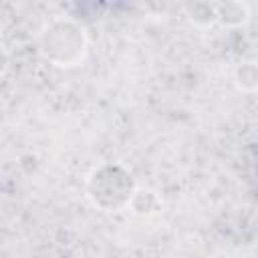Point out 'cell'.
Returning a JSON list of instances; mask_svg holds the SVG:
<instances>
[{
    "label": "cell",
    "mask_w": 258,
    "mask_h": 258,
    "mask_svg": "<svg viewBox=\"0 0 258 258\" xmlns=\"http://www.w3.org/2000/svg\"><path fill=\"white\" fill-rule=\"evenodd\" d=\"M218 8V20L224 24L240 26L248 20V6L240 2H228V4H216Z\"/></svg>",
    "instance_id": "3957f363"
},
{
    "label": "cell",
    "mask_w": 258,
    "mask_h": 258,
    "mask_svg": "<svg viewBox=\"0 0 258 258\" xmlns=\"http://www.w3.org/2000/svg\"><path fill=\"white\" fill-rule=\"evenodd\" d=\"M187 18L198 24V26H212L214 22H218V8L216 4H189L185 6Z\"/></svg>",
    "instance_id": "5b68a950"
},
{
    "label": "cell",
    "mask_w": 258,
    "mask_h": 258,
    "mask_svg": "<svg viewBox=\"0 0 258 258\" xmlns=\"http://www.w3.org/2000/svg\"><path fill=\"white\" fill-rule=\"evenodd\" d=\"M234 81L240 91H246V93L256 91L258 89V62L254 60L242 62L234 73Z\"/></svg>",
    "instance_id": "277c9868"
},
{
    "label": "cell",
    "mask_w": 258,
    "mask_h": 258,
    "mask_svg": "<svg viewBox=\"0 0 258 258\" xmlns=\"http://www.w3.org/2000/svg\"><path fill=\"white\" fill-rule=\"evenodd\" d=\"M135 191L131 175L119 165H103L93 171L89 179V198L95 206L111 212L131 206Z\"/></svg>",
    "instance_id": "7a4b0ae2"
},
{
    "label": "cell",
    "mask_w": 258,
    "mask_h": 258,
    "mask_svg": "<svg viewBox=\"0 0 258 258\" xmlns=\"http://www.w3.org/2000/svg\"><path fill=\"white\" fill-rule=\"evenodd\" d=\"M85 30L71 20H52L40 32V54L58 67L79 64L85 58Z\"/></svg>",
    "instance_id": "6da1fadb"
}]
</instances>
